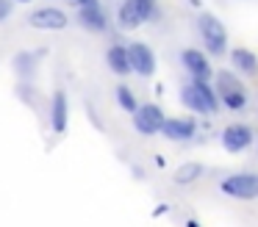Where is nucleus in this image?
<instances>
[{
	"instance_id": "nucleus-1",
	"label": "nucleus",
	"mask_w": 258,
	"mask_h": 227,
	"mask_svg": "<svg viewBox=\"0 0 258 227\" xmlns=\"http://www.w3.org/2000/svg\"><path fill=\"white\" fill-rule=\"evenodd\" d=\"M180 100H183V105H189L191 111H197V114H214V111H217V105H219L214 89L208 86L206 81H200V78H195V83L183 86Z\"/></svg>"
},
{
	"instance_id": "nucleus-2",
	"label": "nucleus",
	"mask_w": 258,
	"mask_h": 227,
	"mask_svg": "<svg viewBox=\"0 0 258 227\" xmlns=\"http://www.w3.org/2000/svg\"><path fill=\"white\" fill-rule=\"evenodd\" d=\"M217 94L222 97V103L233 111H239L247 105V89L241 86L230 72H219L217 75Z\"/></svg>"
},
{
	"instance_id": "nucleus-3",
	"label": "nucleus",
	"mask_w": 258,
	"mask_h": 227,
	"mask_svg": "<svg viewBox=\"0 0 258 227\" xmlns=\"http://www.w3.org/2000/svg\"><path fill=\"white\" fill-rule=\"evenodd\" d=\"M225 194L239 199H255L258 197V175H250V172H241V175H230L219 183Z\"/></svg>"
},
{
	"instance_id": "nucleus-4",
	"label": "nucleus",
	"mask_w": 258,
	"mask_h": 227,
	"mask_svg": "<svg viewBox=\"0 0 258 227\" xmlns=\"http://www.w3.org/2000/svg\"><path fill=\"white\" fill-rule=\"evenodd\" d=\"M200 33H203V42L208 44V50H211L214 55H222L225 53V39H228V33H225V25L217 20L214 14H200Z\"/></svg>"
},
{
	"instance_id": "nucleus-5",
	"label": "nucleus",
	"mask_w": 258,
	"mask_h": 227,
	"mask_svg": "<svg viewBox=\"0 0 258 227\" xmlns=\"http://www.w3.org/2000/svg\"><path fill=\"white\" fill-rule=\"evenodd\" d=\"M134 125H136V130L145 133V136H153V133H158V130H161V125H164L161 108H158V105H153V103L142 105V108L136 111V116H134Z\"/></svg>"
},
{
	"instance_id": "nucleus-6",
	"label": "nucleus",
	"mask_w": 258,
	"mask_h": 227,
	"mask_svg": "<svg viewBox=\"0 0 258 227\" xmlns=\"http://www.w3.org/2000/svg\"><path fill=\"white\" fill-rule=\"evenodd\" d=\"M128 55H131V66H134L136 75L142 78H150L153 72H156V55H153V50L147 47V44L136 42L128 47Z\"/></svg>"
},
{
	"instance_id": "nucleus-7",
	"label": "nucleus",
	"mask_w": 258,
	"mask_h": 227,
	"mask_svg": "<svg viewBox=\"0 0 258 227\" xmlns=\"http://www.w3.org/2000/svg\"><path fill=\"white\" fill-rule=\"evenodd\" d=\"M67 14L61 9H39L31 14V25L36 31H64L67 28Z\"/></svg>"
},
{
	"instance_id": "nucleus-8",
	"label": "nucleus",
	"mask_w": 258,
	"mask_h": 227,
	"mask_svg": "<svg viewBox=\"0 0 258 227\" xmlns=\"http://www.w3.org/2000/svg\"><path fill=\"white\" fill-rule=\"evenodd\" d=\"M252 141V130L247 125H228L222 130V147L228 149V153H241V149H247Z\"/></svg>"
},
{
	"instance_id": "nucleus-9",
	"label": "nucleus",
	"mask_w": 258,
	"mask_h": 227,
	"mask_svg": "<svg viewBox=\"0 0 258 227\" xmlns=\"http://www.w3.org/2000/svg\"><path fill=\"white\" fill-rule=\"evenodd\" d=\"M161 133L167 138H172V141H186V138L195 136V122H189V119H164Z\"/></svg>"
},
{
	"instance_id": "nucleus-10",
	"label": "nucleus",
	"mask_w": 258,
	"mask_h": 227,
	"mask_svg": "<svg viewBox=\"0 0 258 227\" xmlns=\"http://www.w3.org/2000/svg\"><path fill=\"white\" fill-rule=\"evenodd\" d=\"M78 20H81V25L86 28V31H92V33H103L106 31V14L100 11V6H86V9H81L78 11Z\"/></svg>"
},
{
	"instance_id": "nucleus-11",
	"label": "nucleus",
	"mask_w": 258,
	"mask_h": 227,
	"mask_svg": "<svg viewBox=\"0 0 258 227\" xmlns=\"http://www.w3.org/2000/svg\"><path fill=\"white\" fill-rule=\"evenodd\" d=\"M183 64H186V69L195 78H200V81H208V78H211V66H208L206 55H203L200 50H183Z\"/></svg>"
},
{
	"instance_id": "nucleus-12",
	"label": "nucleus",
	"mask_w": 258,
	"mask_h": 227,
	"mask_svg": "<svg viewBox=\"0 0 258 227\" xmlns=\"http://www.w3.org/2000/svg\"><path fill=\"white\" fill-rule=\"evenodd\" d=\"M50 125L56 133L67 130V94L56 92L53 94V111H50Z\"/></svg>"
},
{
	"instance_id": "nucleus-13",
	"label": "nucleus",
	"mask_w": 258,
	"mask_h": 227,
	"mask_svg": "<svg viewBox=\"0 0 258 227\" xmlns=\"http://www.w3.org/2000/svg\"><path fill=\"white\" fill-rule=\"evenodd\" d=\"M108 66H111V72H117V75H128V72H134V66H131V55H128V47H119V44H114V47H108Z\"/></svg>"
},
{
	"instance_id": "nucleus-14",
	"label": "nucleus",
	"mask_w": 258,
	"mask_h": 227,
	"mask_svg": "<svg viewBox=\"0 0 258 227\" xmlns=\"http://www.w3.org/2000/svg\"><path fill=\"white\" fill-rule=\"evenodd\" d=\"M230 61H233V66L239 72H244V75H258V61L247 47H236L233 53H230Z\"/></svg>"
},
{
	"instance_id": "nucleus-15",
	"label": "nucleus",
	"mask_w": 258,
	"mask_h": 227,
	"mask_svg": "<svg viewBox=\"0 0 258 227\" xmlns=\"http://www.w3.org/2000/svg\"><path fill=\"white\" fill-rule=\"evenodd\" d=\"M200 175H203L200 164H183V166L175 169V183H178V186H189V183H195Z\"/></svg>"
},
{
	"instance_id": "nucleus-16",
	"label": "nucleus",
	"mask_w": 258,
	"mask_h": 227,
	"mask_svg": "<svg viewBox=\"0 0 258 227\" xmlns=\"http://www.w3.org/2000/svg\"><path fill=\"white\" fill-rule=\"evenodd\" d=\"M139 22H142V17H139V11H136V6L131 3V0H125L122 9H119V25L128 28V31H134Z\"/></svg>"
},
{
	"instance_id": "nucleus-17",
	"label": "nucleus",
	"mask_w": 258,
	"mask_h": 227,
	"mask_svg": "<svg viewBox=\"0 0 258 227\" xmlns=\"http://www.w3.org/2000/svg\"><path fill=\"white\" fill-rule=\"evenodd\" d=\"M117 103L122 105L125 111H131V114H136V111H139V108H136V97H134V92H131L128 86H119L117 89Z\"/></svg>"
},
{
	"instance_id": "nucleus-18",
	"label": "nucleus",
	"mask_w": 258,
	"mask_h": 227,
	"mask_svg": "<svg viewBox=\"0 0 258 227\" xmlns=\"http://www.w3.org/2000/svg\"><path fill=\"white\" fill-rule=\"evenodd\" d=\"M131 3L136 6V11H139L142 22H145V20H150V17L156 14V3H153V0H131Z\"/></svg>"
},
{
	"instance_id": "nucleus-19",
	"label": "nucleus",
	"mask_w": 258,
	"mask_h": 227,
	"mask_svg": "<svg viewBox=\"0 0 258 227\" xmlns=\"http://www.w3.org/2000/svg\"><path fill=\"white\" fill-rule=\"evenodd\" d=\"M9 14H12V6H9V0H0V22L6 20Z\"/></svg>"
},
{
	"instance_id": "nucleus-20",
	"label": "nucleus",
	"mask_w": 258,
	"mask_h": 227,
	"mask_svg": "<svg viewBox=\"0 0 258 227\" xmlns=\"http://www.w3.org/2000/svg\"><path fill=\"white\" fill-rule=\"evenodd\" d=\"M70 3H75L78 9H86V6H100L97 0H70Z\"/></svg>"
},
{
	"instance_id": "nucleus-21",
	"label": "nucleus",
	"mask_w": 258,
	"mask_h": 227,
	"mask_svg": "<svg viewBox=\"0 0 258 227\" xmlns=\"http://www.w3.org/2000/svg\"><path fill=\"white\" fill-rule=\"evenodd\" d=\"M17 3H31V0H17Z\"/></svg>"
},
{
	"instance_id": "nucleus-22",
	"label": "nucleus",
	"mask_w": 258,
	"mask_h": 227,
	"mask_svg": "<svg viewBox=\"0 0 258 227\" xmlns=\"http://www.w3.org/2000/svg\"><path fill=\"white\" fill-rule=\"evenodd\" d=\"M191 3H195V6H200V0H191Z\"/></svg>"
}]
</instances>
